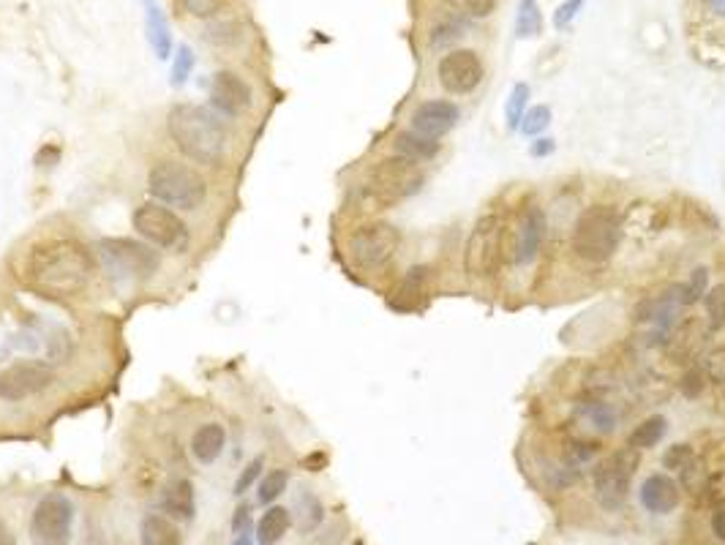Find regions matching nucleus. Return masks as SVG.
Listing matches in <instances>:
<instances>
[{"instance_id": "nucleus-1", "label": "nucleus", "mask_w": 725, "mask_h": 545, "mask_svg": "<svg viewBox=\"0 0 725 545\" xmlns=\"http://www.w3.org/2000/svg\"><path fill=\"white\" fill-rule=\"evenodd\" d=\"M99 262L80 240L47 238L33 243L20 262V276L44 298H77L90 287Z\"/></svg>"}, {"instance_id": "nucleus-2", "label": "nucleus", "mask_w": 725, "mask_h": 545, "mask_svg": "<svg viewBox=\"0 0 725 545\" xmlns=\"http://www.w3.org/2000/svg\"><path fill=\"white\" fill-rule=\"evenodd\" d=\"M167 131L175 148L199 167H216L227 156V123L213 107L175 104L167 112Z\"/></svg>"}, {"instance_id": "nucleus-3", "label": "nucleus", "mask_w": 725, "mask_h": 545, "mask_svg": "<svg viewBox=\"0 0 725 545\" xmlns=\"http://www.w3.org/2000/svg\"><path fill=\"white\" fill-rule=\"evenodd\" d=\"M96 262L115 287L131 289L159 273L161 254L142 240L107 238L96 246Z\"/></svg>"}, {"instance_id": "nucleus-4", "label": "nucleus", "mask_w": 725, "mask_h": 545, "mask_svg": "<svg viewBox=\"0 0 725 545\" xmlns=\"http://www.w3.org/2000/svg\"><path fill=\"white\" fill-rule=\"evenodd\" d=\"M622 243V216L614 205H592L573 224L570 248L581 262L603 265L614 257Z\"/></svg>"}, {"instance_id": "nucleus-5", "label": "nucleus", "mask_w": 725, "mask_h": 545, "mask_svg": "<svg viewBox=\"0 0 725 545\" xmlns=\"http://www.w3.org/2000/svg\"><path fill=\"white\" fill-rule=\"evenodd\" d=\"M148 194L172 210H197L208 199V180L186 161L159 159L148 169Z\"/></svg>"}, {"instance_id": "nucleus-6", "label": "nucleus", "mask_w": 725, "mask_h": 545, "mask_svg": "<svg viewBox=\"0 0 725 545\" xmlns=\"http://www.w3.org/2000/svg\"><path fill=\"white\" fill-rule=\"evenodd\" d=\"M423 186H426V172L420 169V164L404 159L398 153L385 156V159H379L377 164L368 167L366 194L377 205V210L390 208L401 199L415 197Z\"/></svg>"}, {"instance_id": "nucleus-7", "label": "nucleus", "mask_w": 725, "mask_h": 545, "mask_svg": "<svg viewBox=\"0 0 725 545\" xmlns=\"http://www.w3.org/2000/svg\"><path fill=\"white\" fill-rule=\"evenodd\" d=\"M641 464V453L633 447H622L606 456L592 472V494L606 513H619L627 505L633 488V475Z\"/></svg>"}, {"instance_id": "nucleus-8", "label": "nucleus", "mask_w": 725, "mask_h": 545, "mask_svg": "<svg viewBox=\"0 0 725 545\" xmlns=\"http://www.w3.org/2000/svg\"><path fill=\"white\" fill-rule=\"evenodd\" d=\"M505 262V227L497 213H486L475 221L464 246V270L469 278H494Z\"/></svg>"}, {"instance_id": "nucleus-9", "label": "nucleus", "mask_w": 725, "mask_h": 545, "mask_svg": "<svg viewBox=\"0 0 725 545\" xmlns=\"http://www.w3.org/2000/svg\"><path fill=\"white\" fill-rule=\"evenodd\" d=\"M401 246V229L390 221H366L352 229L347 240L349 259L360 270H379L388 265Z\"/></svg>"}, {"instance_id": "nucleus-10", "label": "nucleus", "mask_w": 725, "mask_h": 545, "mask_svg": "<svg viewBox=\"0 0 725 545\" xmlns=\"http://www.w3.org/2000/svg\"><path fill=\"white\" fill-rule=\"evenodd\" d=\"M131 227L137 229L145 243L164 251H180L189 243V227L186 221L167 205L161 202H145L140 208L134 210L131 216Z\"/></svg>"}, {"instance_id": "nucleus-11", "label": "nucleus", "mask_w": 725, "mask_h": 545, "mask_svg": "<svg viewBox=\"0 0 725 545\" xmlns=\"http://www.w3.org/2000/svg\"><path fill=\"white\" fill-rule=\"evenodd\" d=\"M74 502L66 494L41 496L30 516L33 545H71L74 537Z\"/></svg>"}, {"instance_id": "nucleus-12", "label": "nucleus", "mask_w": 725, "mask_h": 545, "mask_svg": "<svg viewBox=\"0 0 725 545\" xmlns=\"http://www.w3.org/2000/svg\"><path fill=\"white\" fill-rule=\"evenodd\" d=\"M58 382V374L44 360H20L0 368V401L20 404L33 396H41Z\"/></svg>"}, {"instance_id": "nucleus-13", "label": "nucleus", "mask_w": 725, "mask_h": 545, "mask_svg": "<svg viewBox=\"0 0 725 545\" xmlns=\"http://www.w3.org/2000/svg\"><path fill=\"white\" fill-rule=\"evenodd\" d=\"M548 235V218L546 210L529 205L521 210L516 229H505V259L513 265L524 268L529 262H535L540 248L546 243Z\"/></svg>"}, {"instance_id": "nucleus-14", "label": "nucleus", "mask_w": 725, "mask_h": 545, "mask_svg": "<svg viewBox=\"0 0 725 545\" xmlns=\"http://www.w3.org/2000/svg\"><path fill=\"white\" fill-rule=\"evenodd\" d=\"M486 77L483 60L475 50H453L442 55L437 63V80L450 96H469L480 88Z\"/></svg>"}, {"instance_id": "nucleus-15", "label": "nucleus", "mask_w": 725, "mask_h": 545, "mask_svg": "<svg viewBox=\"0 0 725 545\" xmlns=\"http://www.w3.org/2000/svg\"><path fill=\"white\" fill-rule=\"evenodd\" d=\"M254 101V90L238 71H216L210 80V107L219 112L221 118H238Z\"/></svg>"}, {"instance_id": "nucleus-16", "label": "nucleus", "mask_w": 725, "mask_h": 545, "mask_svg": "<svg viewBox=\"0 0 725 545\" xmlns=\"http://www.w3.org/2000/svg\"><path fill=\"white\" fill-rule=\"evenodd\" d=\"M458 120H461V109H458L456 101L428 99L412 109L409 129L415 131V134H420V137L439 142V139L447 137L450 131L456 129Z\"/></svg>"}, {"instance_id": "nucleus-17", "label": "nucleus", "mask_w": 725, "mask_h": 545, "mask_svg": "<svg viewBox=\"0 0 725 545\" xmlns=\"http://www.w3.org/2000/svg\"><path fill=\"white\" fill-rule=\"evenodd\" d=\"M638 499H641L646 513H652V516H668V513H674L676 507L682 505V486L676 483L674 477L666 475V472H655V475H649L641 483Z\"/></svg>"}, {"instance_id": "nucleus-18", "label": "nucleus", "mask_w": 725, "mask_h": 545, "mask_svg": "<svg viewBox=\"0 0 725 545\" xmlns=\"http://www.w3.org/2000/svg\"><path fill=\"white\" fill-rule=\"evenodd\" d=\"M573 420L581 423L589 434L608 436L616 431L619 415H616V409L608 401H603V398L584 396L578 398L576 407H573Z\"/></svg>"}, {"instance_id": "nucleus-19", "label": "nucleus", "mask_w": 725, "mask_h": 545, "mask_svg": "<svg viewBox=\"0 0 725 545\" xmlns=\"http://www.w3.org/2000/svg\"><path fill=\"white\" fill-rule=\"evenodd\" d=\"M161 507L172 521H194L197 516V496H194V483L189 477H175L164 494H161Z\"/></svg>"}, {"instance_id": "nucleus-20", "label": "nucleus", "mask_w": 725, "mask_h": 545, "mask_svg": "<svg viewBox=\"0 0 725 545\" xmlns=\"http://www.w3.org/2000/svg\"><path fill=\"white\" fill-rule=\"evenodd\" d=\"M227 447V428L210 420V423H202V426L191 434V456L197 458L199 464H216Z\"/></svg>"}, {"instance_id": "nucleus-21", "label": "nucleus", "mask_w": 725, "mask_h": 545, "mask_svg": "<svg viewBox=\"0 0 725 545\" xmlns=\"http://www.w3.org/2000/svg\"><path fill=\"white\" fill-rule=\"evenodd\" d=\"M140 545H183L178 521L161 513H148L140 524Z\"/></svg>"}, {"instance_id": "nucleus-22", "label": "nucleus", "mask_w": 725, "mask_h": 545, "mask_svg": "<svg viewBox=\"0 0 725 545\" xmlns=\"http://www.w3.org/2000/svg\"><path fill=\"white\" fill-rule=\"evenodd\" d=\"M393 150H396L398 156L415 161V164H426V161L437 159L442 142H434V139L420 137L412 129H404L393 137Z\"/></svg>"}, {"instance_id": "nucleus-23", "label": "nucleus", "mask_w": 725, "mask_h": 545, "mask_svg": "<svg viewBox=\"0 0 725 545\" xmlns=\"http://www.w3.org/2000/svg\"><path fill=\"white\" fill-rule=\"evenodd\" d=\"M292 526V510L281 505H270L257 521V543L259 545H279L287 537Z\"/></svg>"}, {"instance_id": "nucleus-24", "label": "nucleus", "mask_w": 725, "mask_h": 545, "mask_svg": "<svg viewBox=\"0 0 725 545\" xmlns=\"http://www.w3.org/2000/svg\"><path fill=\"white\" fill-rule=\"evenodd\" d=\"M428 287V268L426 265H415L409 268L401 278V284L396 289V298H393V306L401 308V311H412V308L420 306V300L426 295Z\"/></svg>"}, {"instance_id": "nucleus-25", "label": "nucleus", "mask_w": 725, "mask_h": 545, "mask_svg": "<svg viewBox=\"0 0 725 545\" xmlns=\"http://www.w3.org/2000/svg\"><path fill=\"white\" fill-rule=\"evenodd\" d=\"M668 434V420L663 415H649L646 420H641L630 436H627V447L633 450H652V447L660 445V439Z\"/></svg>"}, {"instance_id": "nucleus-26", "label": "nucleus", "mask_w": 725, "mask_h": 545, "mask_svg": "<svg viewBox=\"0 0 725 545\" xmlns=\"http://www.w3.org/2000/svg\"><path fill=\"white\" fill-rule=\"evenodd\" d=\"M148 9V41L150 47L156 50L159 58H169V50H172V33H169V25H167V17H164V11L159 9V3L153 0L145 6Z\"/></svg>"}, {"instance_id": "nucleus-27", "label": "nucleus", "mask_w": 725, "mask_h": 545, "mask_svg": "<svg viewBox=\"0 0 725 545\" xmlns=\"http://www.w3.org/2000/svg\"><path fill=\"white\" fill-rule=\"evenodd\" d=\"M295 513H298V529L300 535H311L319 524L325 521V507L311 491H303L295 502Z\"/></svg>"}, {"instance_id": "nucleus-28", "label": "nucleus", "mask_w": 725, "mask_h": 545, "mask_svg": "<svg viewBox=\"0 0 725 545\" xmlns=\"http://www.w3.org/2000/svg\"><path fill=\"white\" fill-rule=\"evenodd\" d=\"M543 33V14L537 0H521L516 14V36L518 39H532Z\"/></svg>"}, {"instance_id": "nucleus-29", "label": "nucleus", "mask_w": 725, "mask_h": 545, "mask_svg": "<svg viewBox=\"0 0 725 545\" xmlns=\"http://www.w3.org/2000/svg\"><path fill=\"white\" fill-rule=\"evenodd\" d=\"M529 99H532V90H529L527 82H518L513 93L507 96V104H505V118H507V129L510 131H518L521 126V120L527 115L529 109Z\"/></svg>"}, {"instance_id": "nucleus-30", "label": "nucleus", "mask_w": 725, "mask_h": 545, "mask_svg": "<svg viewBox=\"0 0 725 545\" xmlns=\"http://www.w3.org/2000/svg\"><path fill=\"white\" fill-rule=\"evenodd\" d=\"M289 486V472L287 469H273L265 477H259L257 483V502L259 505H273Z\"/></svg>"}, {"instance_id": "nucleus-31", "label": "nucleus", "mask_w": 725, "mask_h": 545, "mask_svg": "<svg viewBox=\"0 0 725 545\" xmlns=\"http://www.w3.org/2000/svg\"><path fill=\"white\" fill-rule=\"evenodd\" d=\"M706 292H709V268H704V265L693 270L685 284H679V300L685 308L701 303Z\"/></svg>"}, {"instance_id": "nucleus-32", "label": "nucleus", "mask_w": 725, "mask_h": 545, "mask_svg": "<svg viewBox=\"0 0 725 545\" xmlns=\"http://www.w3.org/2000/svg\"><path fill=\"white\" fill-rule=\"evenodd\" d=\"M706 387H709V374H706V368L690 366L682 371V377H679V393H682L687 401H698V398L704 396Z\"/></svg>"}, {"instance_id": "nucleus-33", "label": "nucleus", "mask_w": 725, "mask_h": 545, "mask_svg": "<svg viewBox=\"0 0 725 545\" xmlns=\"http://www.w3.org/2000/svg\"><path fill=\"white\" fill-rule=\"evenodd\" d=\"M704 311H706V322L712 330H723L725 327V284H717L704 295Z\"/></svg>"}, {"instance_id": "nucleus-34", "label": "nucleus", "mask_w": 725, "mask_h": 545, "mask_svg": "<svg viewBox=\"0 0 725 545\" xmlns=\"http://www.w3.org/2000/svg\"><path fill=\"white\" fill-rule=\"evenodd\" d=\"M551 126V107L546 104H537V107H529L524 120H521V126L518 131L524 134V137H537V134H543V131Z\"/></svg>"}, {"instance_id": "nucleus-35", "label": "nucleus", "mask_w": 725, "mask_h": 545, "mask_svg": "<svg viewBox=\"0 0 725 545\" xmlns=\"http://www.w3.org/2000/svg\"><path fill=\"white\" fill-rule=\"evenodd\" d=\"M693 458H696V447L690 445V442H676V445L666 447L663 466H666L668 472H682V469L693 464Z\"/></svg>"}, {"instance_id": "nucleus-36", "label": "nucleus", "mask_w": 725, "mask_h": 545, "mask_svg": "<svg viewBox=\"0 0 725 545\" xmlns=\"http://www.w3.org/2000/svg\"><path fill=\"white\" fill-rule=\"evenodd\" d=\"M191 71H194V55H191L189 47L183 44V47H178V55L172 58V71H169L172 88H183L186 80L191 77Z\"/></svg>"}, {"instance_id": "nucleus-37", "label": "nucleus", "mask_w": 725, "mask_h": 545, "mask_svg": "<svg viewBox=\"0 0 725 545\" xmlns=\"http://www.w3.org/2000/svg\"><path fill=\"white\" fill-rule=\"evenodd\" d=\"M445 3L461 17H472V20H483L497 9V0H445Z\"/></svg>"}, {"instance_id": "nucleus-38", "label": "nucleus", "mask_w": 725, "mask_h": 545, "mask_svg": "<svg viewBox=\"0 0 725 545\" xmlns=\"http://www.w3.org/2000/svg\"><path fill=\"white\" fill-rule=\"evenodd\" d=\"M709 505H725V464L706 472L704 491H701Z\"/></svg>"}, {"instance_id": "nucleus-39", "label": "nucleus", "mask_w": 725, "mask_h": 545, "mask_svg": "<svg viewBox=\"0 0 725 545\" xmlns=\"http://www.w3.org/2000/svg\"><path fill=\"white\" fill-rule=\"evenodd\" d=\"M262 466H265V458L257 456V458H251L249 464L243 466V472H240V477L235 480V496H243L246 491H251V488L257 486L259 483V475H262Z\"/></svg>"}, {"instance_id": "nucleus-40", "label": "nucleus", "mask_w": 725, "mask_h": 545, "mask_svg": "<svg viewBox=\"0 0 725 545\" xmlns=\"http://www.w3.org/2000/svg\"><path fill=\"white\" fill-rule=\"evenodd\" d=\"M180 6L186 14L197 17V20H210L216 17L221 9V0H180Z\"/></svg>"}, {"instance_id": "nucleus-41", "label": "nucleus", "mask_w": 725, "mask_h": 545, "mask_svg": "<svg viewBox=\"0 0 725 545\" xmlns=\"http://www.w3.org/2000/svg\"><path fill=\"white\" fill-rule=\"evenodd\" d=\"M706 374H709V382H712L720 393H725V347L709 355V360H706Z\"/></svg>"}, {"instance_id": "nucleus-42", "label": "nucleus", "mask_w": 725, "mask_h": 545, "mask_svg": "<svg viewBox=\"0 0 725 545\" xmlns=\"http://www.w3.org/2000/svg\"><path fill=\"white\" fill-rule=\"evenodd\" d=\"M461 36V22H442L431 30V47H445Z\"/></svg>"}, {"instance_id": "nucleus-43", "label": "nucleus", "mask_w": 725, "mask_h": 545, "mask_svg": "<svg viewBox=\"0 0 725 545\" xmlns=\"http://www.w3.org/2000/svg\"><path fill=\"white\" fill-rule=\"evenodd\" d=\"M581 6H584V0H567V3H562V6L554 11V25H557L559 30H565L570 22L576 20Z\"/></svg>"}, {"instance_id": "nucleus-44", "label": "nucleus", "mask_w": 725, "mask_h": 545, "mask_svg": "<svg viewBox=\"0 0 725 545\" xmlns=\"http://www.w3.org/2000/svg\"><path fill=\"white\" fill-rule=\"evenodd\" d=\"M249 526H251V505H238V510H235V516H232V532L235 535H246L249 532Z\"/></svg>"}, {"instance_id": "nucleus-45", "label": "nucleus", "mask_w": 725, "mask_h": 545, "mask_svg": "<svg viewBox=\"0 0 725 545\" xmlns=\"http://www.w3.org/2000/svg\"><path fill=\"white\" fill-rule=\"evenodd\" d=\"M709 529H712V535L725 543V505H715L712 510V518H709Z\"/></svg>"}, {"instance_id": "nucleus-46", "label": "nucleus", "mask_w": 725, "mask_h": 545, "mask_svg": "<svg viewBox=\"0 0 725 545\" xmlns=\"http://www.w3.org/2000/svg\"><path fill=\"white\" fill-rule=\"evenodd\" d=\"M554 150H557V142L551 137H540L529 145V153H532L535 159H546V156H551Z\"/></svg>"}, {"instance_id": "nucleus-47", "label": "nucleus", "mask_w": 725, "mask_h": 545, "mask_svg": "<svg viewBox=\"0 0 725 545\" xmlns=\"http://www.w3.org/2000/svg\"><path fill=\"white\" fill-rule=\"evenodd\" d=\"M0 545H17V535H14V529H11L3 518H0Z\"/></svg>"}, {"instance_id": "nucleus-48", "label": "nucleus", "mask_w": 725, "mask_h": 545, "mask_svg": "<svg viewBox=\"0 0 725 545\" xmlns=\"http://www.w3.org/2000/svg\"><path fill=\"white\" fill-rule=\"evenodd\" d=\"M706 6H709V11H712L715 17L725 20V0H706Z\"/></svg>"}, {"instance_id": "nucleus-49", "label": "nucleus", "mask_w": 725, "mask_h": 545, "mask_svg": "<svg viewBox=\"0 0 725 545\" xmlns=\"http://www.w3.org/2000/svg\"><path fill=\"white\" fill-rule=\"evenodd\" d=\"M232 545H254V543H251V540L246 535H240L238 540H235V543H232Z\"/></svg>"}, {"instance_id": "nucleus-50", "label": "nucleus", "mask_w": 725, "mask_h": 545, "mask_svg": "<svg viewBox=\"0 0 725 545\" xmlns=\"http://www.w3.org/2000/svg\"><path fill=\"white\" fill-rule=\"evenodd\" d=\"M142 3H145V6H148V3H153V0H142Z\"/></svg>"}]
</instances>
